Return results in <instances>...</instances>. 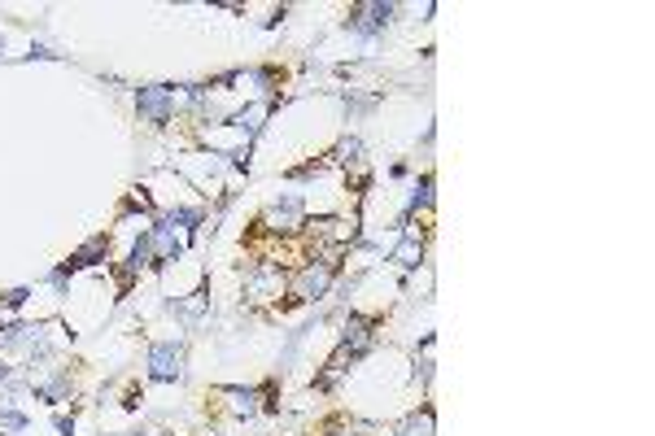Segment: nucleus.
<instances>
[{
	"label": "nucleus",
	"instance_id": "nucleus-12",
	"mask_svg": "<svg viewBox=\"0 0 655 436\" xmlns=\"http://www.w3.org/2000/svg\"><path fill=\"white\" fill-rule=\"evenodd\" d=\"M140 436H145V432H140Z\"/></svg>",
	"mask_w": 655,
	"mask_h": 436
},
{
	"label": "nucleus",
	"instance_id": "nucleus-4",
	"mask_svg": "<svg viewBox=\"0 0 655 436\" xmlns=\"http://www.w3.org/2000/svg\"><path fill=\"white\" fill-rule=\"evenodd\" d=\"M385 327V314H350V323H345V336H341V345L350 349L354 358L367 354L376 341V332Z\"/></svg>",
	"mask_w": 655,
	"mask_h": 436
},
{
	"label": "nucleus",
	"instance_id": "nucleus-7",
	"mask_svg": "<svg viewBox=\"0 0 655 436\" xmlns=\"http://www.w3.org/2000/svg\"><path fill=\"white\" fill-rule=\"evenodd\" d=\"M97 258H110V236H92V240H88V245H83L79 253H70L66 266H62V271H57V280H62V275H70V271H83V266H92Z\"/></svg>",
	"mask_w": 655,
	"mask_h": 436
},
{
	"label": "nucleus",
	"instance_id": "nucleus-8",
	"mask_svg": "<svg viewBox=\"0 0 655 436\" xmlns=\"http://www.w3.org/2000/svg\"><path fill=\"white\" fill-rule=\"evenodd\" d=\"M306 436H367V432L345 415H328V419H319L315 428H306Z\"/></svg>",
	"mask_w": 655,
	"mask_h": 436
},
{
	"label": "nucleus",
	"instance_id": "nucleus-3",
	"mask_svg": "<svg viewBox=\"0 0 655 436\" xmlns=\"http://www.w3.org/2000/svg\"><path fill=\"white\" fill-rule=\"evenodd\" d=\"M136 109H140V118H145L149 127H166L171 123V109H175V92L162 88V83H149V88H140Z\"/></svg>",
	"mask_w": 655,
	"mask_h": 436
},
{
	"label": "nucleus",
	"instance_id": "nucleus-5",
	"mask_svg": "<svg viewBox=\"0 0 655 436\" xmlns=\"http://www.w3.org/2000/svg\"><path fill=\"white\" fill-rule=\"evenodd\" d=\"M393 14H398V9H393V5H380V0H376V5H354L350 18H345V27L359 31V35H376V31L389 27Z\"/></svg>",
	"mask_w": 655,
	"mask_h": 436
},
{
	"label": "nucleus",
	"instance_id": "nucleus-6",
	"mask_svg": "<svg viewBox=\"0 0 655 436\" xmlns=\"http://www.w3.org/2000/svg\"><path fill=\"white\" fill-rule=\"evenodd\" d=\"M35 393L44 397V402H70V393H75V380H70V367H57L53 375H35Z\"/></svg>",
	"mask_w": 655,
	"mask_h": 436
},
{
	"label": "nucleus",
	"instance_id": "nucleus-10",
	"mask_svg": "<svg viewBox=\"0 0 655 436\" xmlns=\"http://www.w3.org/2000/svg\"><path fill=\"white\" fill-rule=\"evenodd\" d=\"M22 428H27L22 415H0V432H22Z\"/></svg>",
	"mask_w": 655,
	"mask_h": 436
},
{
	"label": "nucleus",
	"instance_id": "nucleus-2",
	"mask_svg": "<svg viewBox=\"0 0 655 436\" xmlns=\"http://www.w3.org/2000/svg\"><path fill=\"white\" fill-rule=\"evenodd\" d=\"M184 375V341H162L149 349V380L171 384Z\"/></svg>",
	"mask_w": 655,
	"mask_h": 436
},
{
	"label": "nucleus",
	"instance_id": "nucleus-11",
	"mask_svg": "<svg viewBox=\"0 0 655 436\" xmlns=\"http://www.w3.org/2000/svg\"><path fill=\"white\" fill-rule=\"evenodd\" d=\"M5 375H9V367H5V362H0V384H5Z\"/></svg>",
	"mask_w": 655,
	"mask_h": 436
},
{
	"label": "nucleus",
	"instance_id": "nucleus-9",
	"mask_svg": "<svg viewBox=\"0 0 655 436\" xmlns=\"http://www.w3.org/2000/svg\"><path fill=\"white\" fill-rule=\"evenodd\" d=\"M393 436H433V406H420L415 415H407Z\"/></svg>",
	"mask_w": 655,
	"mask_h": 436
},
{
	"label": "nucleus",
	"instance_id": "nucleus-1",
	"mask_svg": "<svg viewBox=\"0 0 655 436\" xmlns=\"http://www.w3.org/2000/svg\"><path fill=\"white\" fill-rule=\"evenodd\" d=\"M276 384H262V389H245V384H219V389L206 393V410L210 415H223V419H258L267 410H276Z\"/></svg>",
	"mask_w": 655,
	"mask_h": 436
}]
</instances>
